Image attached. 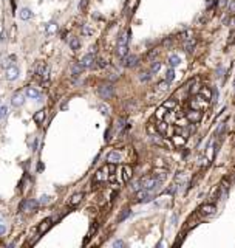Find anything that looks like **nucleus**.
<instances>
[{
    "mask_svg": "<svg viewBox=\"0 0 235 248\" xmlns=\"http://www.w3.org/2000/svg\"><path fill=\"white\" fill-rule=\"evenodd\" d=\"M98 95L102 99H110L115 95V87L112 84H102L98 87Z\"/></svg>",
    "mask_w": 235,
    "mask_h": 248,
    "instance_id": "1",
    "label": "nucleus"
},
{
    "mask_svg": "<svg viewBox=\"0 0 235 248\" xmlns=\"http://www.w3.org/2000/svg\"><path fill=\"white\" fill-rule=\"evenodd\" d=\"M19 74H20V68L14 64V65H11L5 70V79L6 81H16L19 78Z\"/></svg>",
    "mask_w": 235,
    "mask_h": 248,
    "instance_id": "2",
    "label": "nucleus"
},
{
    "mask_svg": "<svg viewBox=\"0 0 235 248\" xmlns=\"http://www.w3.org/2000/svg\"><path fill=\"white\" fill-rule=\"evenodd\" d=\"M152 194H153V192L149 191V189H138L136 191V200L139 203H146V202L152 200Z\"/></svg>",
    "mask_w": 235,
    "mask_h": 248,
    "instance_id": "3",
    "label": "nucleus"
},
{
    "mask_svg": "<svg viewBox=\"0 0 235 248\" xmlns=\"http://www.w3.org/2000/svg\"><path fill=\"white\" fill-rule=\"evenodd\" d=\"M186 118H187V121L190 123H199V120H201V110H197V109H190L187 115H186Z\"/></svg>",
    "mask_w": 235,
    "mask_h": 248,
    "instance_id": "4",
    "label": "nucleus"
},
{
    "mask_svg": "<svg viewBox=\"0 0 235 248\" xmlns=\"http://www.w3.org/2000/svg\"><path fill=\"white\" fill-rule=\"evenodd\" d=\"M37 206H39V202L37 200H25L22 202V205H20V211H34V209H37Z\"/></svg>",
    "mask_w": 235,
    "mask_h": 248,
    "instance_id": "5",
    "label": "nucleus"
},
{
    "mask_svg": "<svg viewBox=\"0 0 235 248\" xmlns=\"http://www.w3.org/2000/svg\"><path fill=\"white\" fill-rule=\"evenodd\" d=\"M108 172H110V169H108V166H104L102 169H99L98 172L94 174V178H93V182L94 183H98V182H102V180H105V178L108 177Z\"/></svg>",
    "mask_w": 235,
    "mask_h": 248,
    "instance_id": "6",
    "label": "nucleus"
},
{
    "mask_svg": "<svg viewBox=\"0 0 235 248\" xmlns=\"http://www.w3.org/2000/svg\"><path fill=\"white\" fill-rule=\"evenodd\" d=\"M11 104L14 107H22L25 104V96L20 92H16L14 95H12V98H11Z\"/></svg>",
    "mask_w": 235,
    "mask_h": 248,
    "instance_id": "7",
    "label": "nucleus"
},
{
    "mask_svg": "<svg viewBox=\"0 0 235 248\" xmlns=\"http://www.w3.org/2000/svg\"><path fill=\"white\" fill-rule=\"evenodd\" d=\"M79 64L84 67V68H88V67H93V64H94V54L93 53H88V54H85L84 58L81 59V62Z\"/></svg>",
    "mask_w": 235,
    "mask_h": 248,
    "instance_id": "8",
    "label": "nucleus"
},
{
    "mask_svg": "<svg viewBox=\"0 0 235 248\" xmlns=\"http://www.w3.org/2000/svg\"><path fill=\"white\" fill-rule=\"evenodd\" d=\"M25 96L28 99H39L40 98V92L34 87H26L25 88Z\"/></svg>",
    "mask_w": 235,
    "mask_h": 248,
    "instance_id": "9",
    "label": "nucleus"
},
{
    "mask_svg": "<svg viewBox=\"0 0 235 248\" xmlns=\"http://www.w3.org/2000/svg\"><path fill=\"white\" fill-rule=\"evenodd\" d=\"M215 211H217V208H215V205H210V203H206V205H203L201 208H199V212L201 214H204V216H212V214H215Z\"/></svg>",
    "mask_w": 235,
    "mask_h": 248,
    "instance_id": "10",
    "label": "nucleus"
},
{
    "mask_svg": "<svg viewBox=\"0 0 235 248\" xmlns=\"http://www.w3.org/2000/svg\"><path fill=\"white\" fill-rule=\"evenodd\" d=\"M156 129H158V132H160L161 135H165V136L172 133V130H170V127H169V124H167V123H162V121L158 123V127H156Z\"/></svg>",
    "mask_w": 235,
    "mask_h": 248,
    "instance_id": "11",
    "label": "nucleus"
},
{
    "mask_svg": "<svg viewBox=\"0 0 235 248\" xmlns=\"http://www.w3.org/2000/svg\"><path fill=\"white\" fill-rule=\"evenodd\" d=\"M124 61H122V65L124 67H135L136 64H138V61H139V59H138V56H124L122 58Z\"/></svg>",
    "mask_w": 235,
    "mask_h": 248,
    "instance_id": "12",
    "label": "nucleus"
},
{
    "mask_svg": "<svg viewBox=\"0 0 235 248\" xmlns=\"http://www.w3.org/2000/svg\"><path fill=\"white\" fill-rule=\"evenodd\" d=\"M121 174H122V182H128L130 178H132V174H133V171H132V168L130 166H124L122 168V171H121Z\"/></svg>",
    "mask_w": 235,
    "mask_h": 248,
    "instance_id": "13",
    "label": "nucleus"
},
{
    "mask_svg": "<svg viewBox=\"0 0 235 248\" xmlns=\"http://www.w3.org/2000/svg\"><path fill=\"white\" fill-rule=\"evenodd\" d=\"M172 141H173V146L181 147V146L186 144V136L184 135H173L172 136Z\"/></svg>",
    "mask_w": 235,
    "mask_h": 248,
    "instance_id": "14",
    "label": "nucleus"
},
{
    "mask_svg": "<svg viewBox=\"0 0 235 248\" xmlns=\"http://www.w3.org/2000/svg\"><path fill=\"white\" fill-rule=\"evenodd\" d=\"M16 61H17V58L14 56V54H11V56L5 58V59H3V62H2V68H3V70H6L8 67L14 65V62H16Z\"/></svg>",
    "mask_w": 235,
    "mask_h": 248,
    "instance_id": "15",
    "label": "nucleus"
},
{
    "mask_svg": "<svg viewBox=\"0 0 235 248\" xmlns=\"http://www.w3.org/2000/svg\"><path fill=\"white\" fill-rule=\"evenodd\" d=\"M107 161H108V163H118V161H121V154L118 152V150H112V152L107 155Z\"/></svg>",
    "mask_w": 235,
    "mask_h": 248,
    "instance_id": "16",
    "label": "nucleus"
},
{
    "mask_svg": "<svg viewBox=\"0 0 235 248\" xmlns=\"http://www.w3.org/2000/svg\"><path fill=\"white\" fill-rule=\"evenodd\" d=\"M51 222H53V219H51V217H48V219L42 220V222H40V225H39V228H37L39 233H45V231L51 226Z\"/></svg>",
    "mask_w": 235,
    "mask_h": 248,
    "instance_id": "17",
    "label": "nucleus"
},
{
    "mask_svg": "<svg viewBox=\"0 0 235 248\" xmlns=\"http://www.w3.org/2000/svg\"><path fill=\"white\" fill-rule=\"evenodd\" d=\"M19 17L22 19V20H30L33 17V11L30 8H22L19 11Z\"/></svg>",
    "mask_w": 235,
    "mask_h": 248,
    "instance_id": "18",
    "label": "nucleus"
},
{
    "mask_svg": "<svg viewBox=\"0 0 235 248\" xmlns=\"http://www.w3.org/2000/svg\"><path fill=\"white\" fill-rule=\"evenodd\" d=\"M82 198H84V194H82V192H78V194H74V195L70 198L68 205H70V206H76V205H79V203L82 202Z\"/></svg>",
    "mask_w": 235,
    "mask_h": 248,
    "instance_id": "19",
    "label": "nucleus"
},
{
    "mask_svg": "<svg viewBox=\"0 0 235 248\" xmlns=\"http://www.w3.org/2000/svg\"><path fill=\"white\" fill-rule=\"evenodd\" d=\"M37 73H39L44 79H46V78H48V73H50V67H48L46 64H40L39 68H37Z\"/></svg>",
    "mask_w": 235,
    "mask_h": 248,
    "instance_id": "20",
    "label": "nucleus"
},
{
    "mask_svg": "<svg viewBox=\"0 0 235 248\" xmlns=\"http://www.w3.org/2000/svg\"><path fill=\"white\" fill-rule=\"evenodd\" d=\"M45 118H46V113H45V110H39V112H36V113H34V121H36L37 124H44Z\"/></svg>",
    "mask_w": 235,
    "mask_h": 248,
    "instance_id": "21",
    "label": "nucleus"
},
{
    "mask_svg": "<svg viewBox=\"0 0 235 248\" xmlns=\"http://www.w3.org/2000/svg\"><path fill=\"white\" fill-rule=\"evenodd\" d=\"M127 53H128V45H118V48H116V56L118 58L127 56Z\"/></svg>",
    "mask_w": 235,
    "mask_h": 248,
    "instance_id": "22",
    "label": "nucleus"
},
{
    "mask_svg": "<svg viewBox=\"0 0 235 248\" xmlns=\"http://www.w3.org/2000/svg\"><path fill=\"white\" fill-rule=\"evenodd\" d=\"M57 31V23L56 22H50L46 25V30H45V33H46V36H51V34H54Z\"/></svg>",
    "mask_w": 235,
    "mask_h": 248,
    "instance_id": "23",
    "label": "nucleus"
},
{
    "mask_svg": "<svg viewBox=\"0 0 235 248\" xmlns=\"http://www.w3.org/2000/svg\"><path fill=\"white\" fill-rule=\"evenodd\" d=\"M179 62H181V59H179L178 54H172V56L169 58V67L175 68L176 65H179Z\"/></svg>",
    "mask_w": 235,
    "mask_h": 248,
    "instance_id": "24",
    "label": "nucleus"
},
{
    "mask_svg": "<svg viewBox=\"0 0 235 248\" xmlns=\"http://www.w3.org/2000/svg\"><path fill=\"white\" fill-rule=\"evenodd\" d=\"M199 95H201L204 99H207V101H209V99L212 98V90H210L209 87H203L201 90H199Z\"/></svg>",
    "mask_w": 235,
    "mask_h": 248,
    "instance_id": "25",
    "label": "nucleus"
},
{
    "mask_svg": "<svg viewBox=\"0 0 235 248\" xmlns=\"http://www.w3.org/2000/svg\"><path fill=\"white\" fill-rule=\"evenodd\" d=\"M68 44H70V48H71V50H79V48H81V40H79V37H71Z\"/></svg>",
    "mask_w": 235,
    "mask_h": 248,
    "instance_id": "26",
    "label": "nucleus"
},
{
    "mask_svg": "<svg viewBox=\"0 0 235 248\" xmlns=\"http://www.w3.org/2000/svg\"><path fill=\"white\" fill-rule=\"evenodd\" d=\"M130 36V33H122L121 34V37L118 39V45H128V37Z\"/></svg>",
    "mask_w": 235,
    "mask_h": 248,
    "instance_id": "27",
    "label": "nucleus"
},
{
    "mask_svg": "<svg viewBox=\"0 0 235 248\" xmlns=\"http://www.w3.org/2000/svg\"><path fill=\"white\" fill-rule=\"evenodd\" d=\"M82 70H84V67H82L81 64H74V65L71 67V73L74 74V76H78V74H81V73H82Z\"/></svg>",
    "mask_w": 235,
    "mask_h": 248,
    "instance_id": "28",
    "label": "nucleus"
},
{
    "mask_svg": "<svg viewBox=\"0 0 235 248\" xmlns=\"http://www.w3.org/2000/svg\"><path fill=\"white\" fill-rule=\"evenodd\" d=\"M175 79V71H173V68H169V70H167V73H165V81H167L169 82V84H170V82L172 81H173Z\"/></svg>",
    "mask_w": 235,
    "mask_h": 248,
    "instance_id": "29",
    "label": "nucleus"
},
{
    "mask_svg": "<svg viewBox=\"0 0 235 248\" xmlns=\"http://www.w3.org/2000/svg\"><path fill=\"white\" fill-rule=\"evenodd\" d=\"M195 44H197L195 40H192V39H190L189 42H186V45H184V50L187 51V53H192V51H193V48H195Z\"/></svg>",
    "mask_w": 235,
    "mask_h": 248,
    "instance_id": "30",
    "label": "nucleus"
},
{
    "mask_svg": "<svg viewBox=\"0 0 235 248\" xmlns=\"http://www.w3.org/2000/svg\"><path fill=\"white\" fill-rule=\"evenodd\" d=\"M165 113H167V109H165L164 106H161L160 109H158V110H156V118H158V120H161V118H164V116H165Z\"/></svg>",
    "mask_w": 235,
    "mask_h": 248,
    "instance_id": "31",
    "label": "nucleus"
},
{
    "mask_svg": "<svg viewBox=\"0 0 235 248\" xmlns=\"http://www.w3.org/2000/svg\"><path fill=\"white\" fill-rule=\"evenodd\" d=\"M162 106H164L165 109H167V110H170V109H173V107L176 106V99H173V98H172V99H167Z\"/></svg>",
    "mask_w": 235,
    "mask_h": 248,
    "instance_id": "32",
    "label": "nucleus"
},
{
    "mask_svg": "<svg viewBox=\"0 0 235 248\" xmlns=\"http://www.w3.org/2000/svg\"><path fill=\"white\" fill-rule=\"evenodd\" d=\"M8 113H9V110H8V107H6V106H2V107H0V120L6 118V116H8Z\"/></svg>",
    "mask_w": 235,
    "mask_h": 248,
    "instance_id": "33",
    "label": "nucleus"
},
{
    "mask_svg": "<svg viewBox=\"0 0 235 248\" xmlns=\"http://www.w3.org/2000/svg\"><path fill=\"white\" fill-rule=\"evenodd\" d=\"M161 68V62L160 61H155L153 64H152V68H150V73H156L158 70Z\"/></svg>",
    "mask_w": 235,
    "mask_h": 248,
    "instance_id": "34",
    "label": "nucleus"
},
{
    "mask_svg": "<svg viewBox=\"0 0 235 248\" xmlns=\"http://www.w3.org/2000/svg\"><path fill=\"white\" fill-rule=\"evenodd\" d=\"M158 88H160L161 92L167 90V88H169V82H167V81H162V82H160V84H158Z\"/></svg>",
    "mask_w": 235,
    "mask_h": 248,
    "instance_id": "35",
    "label": "nucleus"
},
{
    "mask_svg": "<svg viewBox=\"0 0 235 248\" xmlns=\"http://www.w3.org/2000/svg\"><path fill=\"white\" fill-rule=\"evenodd\" d=\"M99 112H101L104 116H107V115L110 113V112H108V107H107L105 104H101V106H99Z\"/></svg>",
    "mask_w": 235,
    "mask_h": 248,
    "instance_id": "36",
    "label": "nucleus"
},
{
    "mask_svg": "<svg viewBox=\"0 0 235 248\" xmlns=\"http://www.w3.org/2000/svg\"><path fill=\"white\" fill-rule=\"evenodd\" d=\"M150 78H152V74H150V73H141V76H139V79H141L142 82L150 81Z\"/></svg>",
    "mask_w": 235,
    "mask_h": 248,
    "instance_id": "37",
    "label": "nucleus"
},
{
    "mask_svg": "<svg viewBox=\"0 0 235 248\" xmlns=\"http://www.w3.org/2000/svg\"><path fill=\"white\" fill-rule=\"evenodd\" d=\"M87 3H88V0H81V2H79V5H78L79 11H84V9L87 8Z\"/></svg>",
    "mask_w": 235,
    "mask_h": 248,
    "instance_id": "38",
    "label": "nucleus"
},
{
    "mask_svg": "<svg viewBox=\"0 0 235 248\" xmlns=\"http://www.w3.org/2000/svg\"><path fill=\"white\" fill-rule=\"evenodd\" d=\"M124 124H125V120H124V118L118 120V123H116V129H118V130H121V129L124 127Z\"/></svg>",
    "mask_w": 235,
    "mask_h": 248,
    "instance_id": "39",
    "label": "nucleus"
},
{
    "mask_svg": "<svg viewBox=\"0 0 235 248\" xmlns=\"http://www.w3.org/2000/svg\"><path fill=\"white\" fill-rule=\"evenodd\" d=\"M48 202H50V197H48V195H42V197H40V200H39V205H46Z\"/></svg>",
    "mask_w": 235,
    "mask_h": 248,
    "instance_id": "40",
    "label": "nucleus"
},
{
    "mask_svg": "<svg viewBox=\"0 0 235 248\" xmlns=\"http://www.w3.org/2000/svg\"><path fill=\"white\" fill-rule=\"evenodd\" d=\"M155 164H156V166H160V168H164V166H165L164 160H161V158H156V160H155Z\"/></svg>",
    "mask_w": 235,
    "mask_h": 248,
    "instance_id": "41",
    "label": "nucleus"
},
{
    "mask_svg": "<svg viewBox=\"0 0 235 248\" xmlns=\"http://www.w3.org/2000/svg\"><path fill=\"white\" fill-rule=\"evenodd\" d=\"M132 189H133V191H138V189H141V180L135 182V183H133V186H132Z\"/></svg>",
    "mask_w": 235,
    "mask_h": 248,
    "instance_id": "42",
    "label": "nucleus"
},
{
    "mask_svg": "<svg viewBox=\"0 0 235 248\" xmlns=\"http://www.w3.org/2000/svg\"><path fill=\"white\" fill-rule=\"evenodd\" d=\"M6 225L5 223H0V236H3V234H6Z\"/></svg>",
    "mask_w": 235,
    "mask_h": 248,
    "instance_id": "43",
    "label": "nucleus"
},
{
    "mask_svg": "<svg viewBox=\"0 0 235 248\" xmlns=\"http://www.w3.org/2000/svg\"><path fill=\"white\" fill-rule=\"evenodd\" d=\"M147 130H149V133H150V135H155V133H156V129L152 126V124H149V126H147Z\"/></svg>",
    "mask_w": 235,
    "mask_h": 248,
    "instance_id": "44",
    "label": "nucleus"
},
{
    "mask_svg": "<svg viewBox=\"0 0 235 248\" xmlns=\"http://www.w3.org/2000/svg\"><path fill=\"white\" fill-rule=\"evenodd\" d=\"M37 138H34L33 140V143H31V150H37Z\"/></svg>",
    "mask_w": 235,
    "mask_h": 248,
    "instance_id": "45",
    "label": "nucleus"
},
{
    "mask_svg": "<svg viewBox=\"0 0 235 248\" xmlns=\"http://www.w3.org/2000/svg\"><path fill=\"white\" fill-rule=\"evenodd\" d=\"M98 65H99L101 68L107 67V61H104V59H99V61H98Z\"/></svg>",
    "mask_w": 235,
    "mask_h": 248,
    "instance_id": "46",
    "label": "nucleus"
},
{
    "mask_svg": "<svg viewBox=\"0 0 235 248\" xmlns=\"http://www.w3.org/2000/svg\"><path fill=\"white\" fill-rule=\"evenodd\" d=\"M113 247H115V248H118V247H124V242H122V240H115V242H113Z\"/></svg>",
    "mask_w": 235,
    "mask_h": 248,
    "instance_id": "47",
    "label": "nucleus"
},
{
    "mask_svg": "<svg viewBox=\"0 0 235 248\" xmlns=\"http://www.w3.org/2000/svg\"><path fill=\"white\" fill-rule=\"evenodd\" d=\"M128 214H130V211H128V209H125V212H122V214H121V217L118 219V220H124V219H125Z\"/></svg>",
    "mask_w": 235,
    "mask_h": 248,
    "instance_id": "48",
    "label": "nucleus"
},
{
    "mask_svg": "<svg viewBox=\"0 0 235 248\" xmlns=\"http://www.w3.org/2000/svg\"><path fill=\"white\" fill-rule=\"evenodd\" d=\"M234 11H235V0H232L229 5V12H234Z\"/></svg>",
    "mask_w": 235,
    "mask_h": 248,
    "instance_id": "49",
    "label": "nucleus"
},
{
    "mask_svg": "<svg viewBox=\"0 0 235 248\" xmlns=\"http://www.w3.org/2000/svg\"><path fill=\"white\" fill-rule=\"evenodd\" d=\"M223 71H224V68H223V67H218V68H217V76L221 78V73H223Z\"/></svg>",
    "mask_w": 235,
    "mask_h": 248,
    "instance_id": "50",
    "label": "nucleus"
},
{
    "mask_svg": "<svg viewBox=\"0 0 235 248\" xmlns=\"http://www.w3.org/2000/svg\"><path fill=\"white\" fill-rule=\"evenodd\" d=\"M84 33H85V34H91V30H90V28H87V26H85V28H84Z\"/></svg>",
    "mask_w": 235,
    "mask_h": 248,
    "instance_id": "51",
    "label": "nucleus"
},
{
    "mask_svg": "<svg viewBox=\"0 0 235 248\" xmlns=\"http://www.w3.org/2000/svg\"><path fill=\"white\" fill-rule=\"evenodd\" d=\"M234 92H235V82H234Z\"/></svg>",
    "mask_w": 235,
    "mask_h": 248,
    "instance_id": "52",
    "label": "nucleus"
}]
</instances>
